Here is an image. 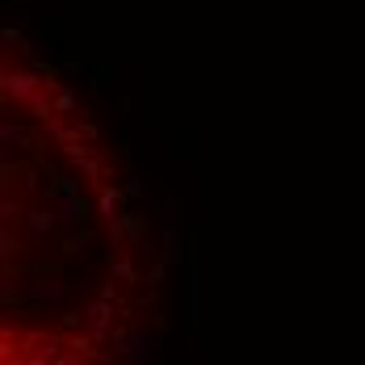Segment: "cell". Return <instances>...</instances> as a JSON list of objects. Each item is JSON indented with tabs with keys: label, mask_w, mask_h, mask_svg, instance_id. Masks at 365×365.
<instances>
[{
	"label": "cell",
	"mask_w": 365,
	"mask_h": 365,
	"mask_svg": "<svg viewBox=\"0 0 365 365\" xmlns=\"http://www.w3.org/2000/svg\"><path fill=\"white\" fill-rule=\"evenodd\" d=\"M143 227H147V219L143 215H110V227H106V235L114 239V248H139V239H143Z\"/></svg>",
	"instance_id": "obj_1"
},
{
	"label": "cell",
	"mask_w": 365,
	"mask_h": 365,
	"mask_svg": "<svg viewBox=\"0 0 365 365\" xmlns=\"http://www.w3.org/2000/svg\"><path fill=\"white\" fill-rule=\"evenodd\" d=\"M130 118V97H122V106H118V122H126Z\"/></svg>",
	"instance_id": "obj_21"
},
{
	"label": "cell",
	"mask_w": 365,
	"mask_h": 365,
	"mask_svg": "<svg viewBox=\"0 0 365 365\" xmlns=\"http://www.w3.org/2000/svg\"><path fill=\"white\" fill-rule=\"evenodd\" d=\"M21 201H9V197H0V223H9V219H21Z\"/></svg>",
	"instance_id": "obj_15"
},
{
	"label": "cell",
	"mask_w": 365,
	"mask_h": 365,
	"mask_svg": "<svg viewBox=\"0 0 365 365\" xmlns=\"http://www.w3.org/2000/svg\"><path fill=\"white\" fill-rule=\"evenodd\" d=\"M68 348H76V353H80V357H101V353H92V344H88V340H84V336H76V340H72V344H68Z\"/></svg>",
	"instance_id": "obj_16"
},
{
	"label": "cell",
	"mask_w": 365,
	"mask_h": 365,
	"mask_svg": "<svg viewBox=\"0 0 365 365\" xmlns=\"http://www.w3.org/2000/svg\"><path fill=\"white\" fill-rule=\"evenodd\" d=\"M84 72H88L84 63H63V76H84Z\"/></svg>",
	"instance_id": "obj_19"
},
{
	"label": "cell",
	"mask_w": 365,
	"mask_h": 365,
	"mask_svg": "<svg viewBox=\"0 0 365 365\" xmlns=\"http://www.w3.org/2000/svg\"><path fill=\"white\" fill-rule=\"evenodd\" d=\"M26 219H30V227H34V231H50V227L59 223L55 215H46V210H26Z\"/></svg>",
	"instance_id": "obj_13"
},
{
	"label": "cell",
	"mask_w": 365,
	"mask_h": 365,
	"mask_svg": "<svg viewBox=\"0 0 365 365\" xmlns=\"http://www.w3.org/2000/svg\"><path fill=\"white\" fill-rule=\"evenodd\" d=\"M68 290H72V282H68V277H55V282H38V286L30 290V298H34V302H42V298L50 302V298H63Z\"/></svg>",
	"instance_id": "obj_5"
},
{
	"label": "cell",
	"mask_w": 365,
	"mask_h": 365,
	"mask_svg": "<svg viewBox=\"0 0 365 365\" xmlns=\"http://www.w3.org/2000/svg\"><path fill=\"white\" fill-rule=\"evenodd\" d=\"M122 193H126V197H143V181H139V177H130V185H126Z\"/></svg>",
	"instance_id": "obj_18"
},
{
	"label": "cell",
	"mask_w": 365,
	"mask_h": 365,
	"mask_svg": "<svg viewBox=\"0 0 365 365\" xmlns=\"http://www.w3.org/2000/svg\"><path fill=\"white\" fill-rule=\"evenodd\" d=\"M110 269H114V277H122L126 286H135V282H139V269L130 265L126 256H110Z\"/></svg>",
	"instance_id": "obj_10"
},
{
	"label": "cell",
	"mask_w": 365,
	"mask_h": 365,
	"mask_svg": "<svg viewBox=\"0 0 365 365\" xmlns=\"http://www.w3.org/2000/svg\"><path fill=\"white\" fill-rule=\"evenodd\" d=\"M59 215L55 219H72V223H88V197L76 189V193H59Z\"/></svg>",
	"instance_id": "obj_4"
},
{
	"label": "cell",
	"mask_w": 365,
	"mask_h": 365,
	"mask_svg": "<svg viewBox=\"0 0 365 365\" xmlns=\"http://www.w3.org/2000/svg\"><path fill=\"white\" fill-rule=\"evenodd\" d=\"M84 324H88V332H92L97 344H106L110 332H114V302H110V298H97V302L84 310Z\"/></svg>",
	"instance_id": "obj_2"
},
{
	"label": "cell",
	"mask_w": 365,
	"mask_h": 365,
	"mask_svg": "<svg viewBox=\"0 0 365 365\" xmlns=\"http://www.w3.org/2000/svg\"><path fill=\"white\" fill-rule=\"evenodd\" d=\"M30 244L26 239H17L13 231H5V227H0V260H9V256H21Z\"/></svg>",
	"instance_id": "obj_8"
},
{
	"label": "cell",
	"mask_w": 365,
	"mask_h": 365,
	"mask_svg": "<svg viewBox=\"0 0 365 365\" xmlns=\"http://www.w3.org/2000/svg\"><path fill=\"white\" fill-rule=\"evenodd\" d=\"M50 110H55V114H72L76 110V88L72 84H63V88L55 84V106H50Z\"/></svg>",
	"instance_id": "obj_9"
},
{
	"label": "cell",
	"mask_w": 365,
	"mask_h": 365,
	"mask_svg": "<svg viewBox=\"0 0 365 365\" xmlns=\"http://www.w3.org/2000/svg\"><path fill=\"white\" fill-rule=\"evenodd\" d=\"M92 239H97V231H80V235H72V239L63 244V256H76V252H84Z\"/></svg>",
	"instance_id": "obj_11"
},
{
	"label": "cell",
	"mask_w": 365,
	"mask_h": 365,
	"mask_svg": "<svg viewBox=\"0 0 365 365\" xmlns=\"http://www.w3.org/2000/svg\"><path fill=\"white\" fill-rule=\"evenodd\" d=\"M122 344H126V361H143V353L160 348V336H143V332H135V336L122 340Z\"/></svg>",
	"instance_id": "obj_6"
},
{
	"label": "cell",
	"mask_w": 365,
	"mask_h": 365,
	"mask_svg": "<svg viewBox=\"0 0 365 365\" xmlns=\"http://www.w3.org/2000/svg\"><path fill=\"white\" fill-rule=\"evenodd\" d=\"M26 344H38V353H30V361H46V357H59L63 340L59 336H30Z\"/></svg>",
	"instance_id": "obj_7"
},
{
	"label": "cell",
	"mask_w": 365,
	"mask_h": 365,
	"mask_svg": "<svg viewBox=\"0 0 365 365\" xmlns=\"http://www.w3.org/2000/svg\"><path fill=\"white\" fill-rule=\"evenodd\" d=\"M80 189V181L76 177H55V185L46 189V197H59V193H76Z\"/></svg>",
	"instance_id": "obj_14"
},
{
	"label": "cell",
	"mask_w": 365,
	"mask_h": 365,
	"mask_svg": "<svg viewBox=\"0 0 365 365\" xmlns=\"http://www.w3.org/2000/svg\"><path fill=\"white\" fill-rule=\"evenodd\" d=\"M0 106H5V97H0Z\"/></svg>",
	"instance_id": "obj_22"
},
{
	"label": "cell",
	"mask_w": 365,
	"mask_h": 365,
	"mask_svg": "<svg viewBox=\"0 0 365 365\" xmlns=\"http://www.w3.org/2000/svg\"><path fill=\"white\" fill-rule=\"evenodd\" d=\"M13 357H17V344L9 336H0V361H13Z\"/></svg>",
	"instance_id": "obj_17"
},
{
	"label": "cell",
	"mask_w": 365,
	"mask_h": 365,
	"mask_svg": "<svg viewBox=\"0 0 365 365\" xmlns=\"http://www.w3.org/2000/svg\"><path fill=\"white\" fill-rule=\"evenodd\" d=\"M63 324H68V328H76V324H84V315H80V310H68V315H63Z\"/></svg>",
	"instance_id": "obj_20"
},
{
	"label": "cell",
	"mask_w": 365,
	"mask_h": 365,
	"mask_svg": "<svg viewBox=\"0 0 365 365\" xmlns=\"http://www.w3.org/2000/svg\"><path fill=\"white\" fill-rule=\"evenodd\" d=\"M164 265H181V227H177V201H168V227H164Z\"/></svg>",
	"instance_id": "obj_3"
},
{
	"label": "cell",
	"mask_w": 365,
	"mask_h": 365,
	"mask_svg": "<svg viewBox=\"0 0 365 365\" xmlns=\"http://www.w3.org/2000/svg\"><path fill=\"white\" fill-rule=\"evenodd\" d=\"M118 197H122L118 189H101V197H97V210H101V215H106V219H110V215L118 210Z\"/></svg>",
	"instance_id": "obj_12"
}]
</instances>
